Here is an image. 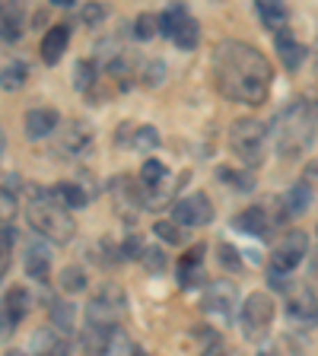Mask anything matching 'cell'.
I'll list each match as a JSON object with an SVG mask.
<instances>
[{
  "mask_svg": "<svg viewBox=\"0 0 318 356\" xmlns=\"http://www.w3.org/2000/svg\"><path fill=\"white\" fill-rule=\"evenodd\" d=\"M210 74H214V86L223 96L242 105L267 102L271 80H274V70H271L264 54L255 44L236 42V38H226L216 44Z\"/></svg>",
  "mask_w": 318,
  "mask_h": 356,
  "instance_id": "6da1fadb",
  "label": "cell"
},
{
  "mask_svg": "<svg viewBox=\"0 0 318 356\" xmlns=\"http://www.w3.org/2000/svg\"><path fill=\"white\" fill-rule=\"evenodd\" d=\"M315 131H318V105L305 96L287 102L271 121V140H274L277 156H283V159L303 156L315 140Z\"/></svg>",
  "mask_w": 318,
  "mask_h": 356,
  "instance_id": "7a4b0ae2",
  "label": "cell"
},
{
  "mask_svg": "<svg viewBox=\"0 0 318 356\" xmlns=\"http://www.w3.org/2000/svg\"><path fill=\"white\" fill-rule=\"evenodd\" d=\"M26 216H29V226L38 232V238H48V242L64 245L77 232V222L70 216V210L54 197V191H45V188H35L32 204L26 207Z\"/></svg>",
  "mask_w": 318,
  "mask_h": 356,
  "instance_id": "3957f363",
  "label": "cell"
},
{
  "mask_svg": "<svg viewBox=\"0 0 318 356\" xmlns=\"http://www.w3.org/2000/svg\"><path fill=\"white\" fill-rule=\"evenodd\" d=\"M271 127L258 118H236L230 127V149L232 156H239V163L248 169H258L264 163V147Z\"/></svg>",
  "mask_w": 318,
  "mask_h": 356,
  "instance_id": "277c9868",
  "label": "cell"
},
{
  "mask_svg": "<svg viewBox=\"0 0 318 356\" xmlns=\"http://www.w3.org/2000/svg\"><path fill=\"white\" fill-rule=\"evenodd\" d=\"M125 315V293L115 283L102 286L86 305V325L89 327H115V321Z\"/></svg>",
  "mask_w": 318,
  "mask_h": 356,
  "instance_id": "5b68a950",
  "label": "cell"
},
{
  "mask_svg": "<svg viewBox=\"0 0 318 356\" xmlns=\"http://www.w3.org/2000/svg\"><path fill=\"white\" fill-rule=\"evenodd\" d=\"M305 252H309V238H305V232H299V229L283 232V236L277 238L271 258H267L271 274H277V277L289 274V270H293V267H296L299 261L305 258Z\"/></svg>",
  "mask_w": 318,
  "mask_h": 356,
  "instance_id": "8992f818",
  "label": "cell"
},
{
  "mask_svg": "<svg viewBox=\"0 0 318 356\" xmlns=\"http://www.w3.org/2000/svg\"><path fill=\"white\" fill-rule=\"evenodd\" d=\"M239 321H242L248 337L264 334L267 327H271V321H274V299L267 296L264 289L248 293V296L242 299V309H239Z\"/></svg>",
  "mask_w": 318,
  "mask_h": 356,
  "instance_id": "52a82bcc",
  "label": "cell"
},
{
  "mask_svg": "<svg viewBox=\"0 0 318 356\" xmlns=\"http://www.w3.org/2000/svg\"><path fill=\"white\" fill-rule=\"evenodd\" d=\"M86 353L89 356H131V337L125 327H89L86 325Z\"/></svg>",
  "mask_w": 318,
  "mask_h": 356,
  "instance_id": "ba28073f",
  "label": "cell"
},
{
  "mask_svg": "<svg viewBox=\"0 0 318 356\" xmlns=\"http://www.w3.org/2000/svg\"><path fill=\"white\" fill-rule=\"evenodd\" d=\"M172 216H175L178 226H207L214 220V207H210V197L204 191H194L188 197H178L172 204Z\"/></svg>",
  "mask_w": 318,
  "mask_h": 356,
  "instance_id": "9c48e42d",
  "label": "cell"
},
{
  "mask_svg": "<svg viewBox=\"0 0 318 356\" xmlns=\"http://www.w3.org/2000/svg\"><path fill=\"white\" fill-rule=\"evenodd\" d=\"M200 309L207 315H216V318H232V309H242L236 296V286L226 280H216L204 289V299H200Z\"/></svg>",
  "mask_w": 318,
  "mask_h": 356,
  "instance_id": "30bf717a",
  "label": "cell"
},
{
  "mask_svg": "<svg viewBox=\"0 0 318 356\" xmlns=\"http://www.w3.org/2000/svg\"><path fill=\"white\" fill-rule=\"evenodd\" d=\"M61 124V115L48 105H38V108H29L26 111V118H22V127H26V137L29 140H42L48 134H54Z\"/></svg>",
  "mask_w": 318,
  "mask_h": 356,
  "instance_id": "8fae6325",
  "label": "cell"
},
{
  "mask_svg": "<svg viewBox=\"0 0 318 356\" xmlns=\"http://www.w3.org/2000/svg\"><path fill=\"white\" fill-rule=\"evenodd\" d=\"M232 226L248 232V236H258V238H267L274 232V220H271V213H267L264 207H245L242 213L232 216Z\"/></svg>",
  "mask_w": 318,
  "mask_h": 356,
  "instance_id": "7c38bea8",
  "label": "cell"
},
{
  "mask_svg": "<svg viewBox=\"0 0 318 356\" xmlns=\"http://www.w3.org/2000/svg\"><path fill=\"white\" fill-rule=\"evenodd\" d=\"M29 309H32V299L26 289L22 286L7 289V296H3V334L13 331V327L29 315Z\"/></svg>",
  "mask_w": 318,
  "mask_h": 356,
  "instance_id": "4fadbf2b",
  "label": "cell"
},
{
  "mask_svg": "<svg viewBox=\"0 0 318 356\" xmlns=\"http://www.w3.org/2000/svg\"><path fill=\"white\" fill-rule=\"evenodd\" d=\"M89 143H93V127L80 118L67 121L64 131H61V149H67L70 156H80L89 149Z\"/></svg>",
  "mask_w": 318,
  "mask_h": 356,
  "instance_id": "5bb4252c",
  "label": "cell"
},
{
  "mask_svg": "<svg viewBox=\"0 0 318 356\" xmlns=\"http://www.w3.org/2000/svg\"><path fill=\"white\" fill-rule=\"evenodd\" d=\"M274 48H277V54H280V64L287 67V70H299V67H303V60H305V44L299 42V38L293 35L289 29L277 32Z\"/></svg>",
  "mask_w": 318,
  "mask_h": 356,
  "instance_id": "9a60e30c",
  "label": "cell"
},
{
  "mask_svg": "<svg viewBox=\"0 0 318 356\" xmlns=\"http://www.w3.org/2000/svg\"><path fill=\"white\" fill-rule=\"evenodd\" d=\"M67 44H70V26H64V22L51 26L42 38V60L45 64H58L61 54L67 51Z\"/></svg>",
  "mask_w": 318,
  "mask_h": 356,
  "instance_id": "2e32d148",
  "label": "cell"
},
{
  "mask_svg": "<svg viewBox=\"0 0 318 356\" xmlns=\"http://www.w3.org/2000/svg\"><path fill=\"white\" fill-rule=\"evenodd\" d=\"M280 204H283V216H303L312 207V188L305 181H296L293 188L283 191Z\"/></svg>",
  "mask_w": 318,
  "mask_h": 356,
  "instance_id": "e0dca14e",
  "label": "cell"
},
{
  "mask_svg": "<svg viewBox=\"0 0 318 356\" xmlns=\"http://www.w3.org/2000/svg\"><path fill=\"white\" fill-rule=\"evenodd\" d=\"M289 318H299V321H309L318 315V299L312 296V289L309 286H296L293 293H289Z\"/></svg>",
  "mask_w": 318,
  "mask_h": 356,
  "instance_id": "ac0fdd59",
  "label": "cell"
},
{
  "mask_svg": "<svg viewBox=\"0 0 318 356\" xmlns=\"http://www.w3.org/2000/svg\"><path fill=\"white\" fill-rule=\"evenodd\" d=\"M48 264H51L48 245L35 238V242L26 248V274H29L32 280H45V277H48Z\"/></svg>",
  "mask_w": 318,
  "mask_h": 356,
  "instance_id": "d6986e66",
  "label": "cell"
},
{
  "mask_svg": "<svg viewBox=\"0 0 318 356\" xmlns=\"http://www.w3.org/2000/svg\"><path fill=\"white\" fill-rule=\"evenodd\" d=\"M258 16H261V22H264V29H271L274 35L287 29V7H283V3H277V0L258 3Z\"/></svg>",
  "mask_w": 318,
  "mask_h": 356,
  "instance_id": "ffe728a7",
  "label": "cell"
},
{
  "mask_svg": "<svg viewBox=\"0 0 318 356\" xmlns=\"http://www.w3.org/2000/svg\"><path fill=\"white\" fill-rule=\"evenodd\" d=\"M188 10H185V3H172V7H166L163 13H159V32H163L166 38H175V32H178V26L188 19Z\"/></svg>",
  "mask_w": 318,
  "mask_h": 356,
  "instance_id": "44dd1931",
  "label": "cell"
},
{
  "mask_svg": "<svg viewBox=\"0 0 318 356\" xmlns=\"http://www.w3.org/2000/svg\"><path fill=\"white\" fill-rule=\"evenodd\" d=\"M54 197H58L67 210H80V207H86L89 194L83 191L80 185H74V181H61V185L54 188Z\"/></svg>",
  "mask_w": 318,
  "mask_h": 356,
  "instance_id": "7402d4cb",
  "label": "cell"
},
{
  "mask_svg": "<svg viewBox=\"0 0 318 356\" xmlns=\"http://www.w3.org/2000/svg\"><path fill=\"white\" fill-rule=\"evenodd\" d=\"M166 178H169V172H166V165L159 163V159H147V163L141 165V188H147V191L163 188Z\"/></svg>",
  "mask_w": 318,
  "mask_h": 356,
  "instance_id": "603a6c76",
  "label": "cell"
},
{
  "mask_svg": "<svg viewBox=\"0 0 318 356\" xmlns=\"http://www.w3.org/2000/svg\"><path fill=\"white\" fill-rule=\"evenodd\" d=\"M172 42H175L182 51H191V48H198V42H200L198 19H194V16H188V19L178 26V32H175V38H172Z\"/></svg>",
  "mask_w": 318,
  "mask_h": 356,
  "instance_id": "cb8c5ba5",
  "label": "cell"
},
{
  "mask_svg": "<svg viewBox=\"0 0 318 356\" xmlns=\"http://www.w3.org/2000/svg\"><path fill=\"white\" fill-rule=\"evenodd\" d=\"M61 289H64V293H83V289H86V270L77 264L64 267V270H61Z\"/></svg>",
  "mask_w": 318,
  "mask_h": 356,
  "instance_id": "d4e9b609",
  "label": "cell"
},
{
  "mask_svg": "<svg viewBox=\"0 0 318 356\" xmlns=\"http://www.w3.org/2000/svg\"><path fill=\"white\" fill-rule=\"evenodd\" d=\"M22 35V10L3 7V42H16Z\"/></svg>",
  "mask_w": 318,
  "mask_h": 356,
  "instance_id": "484cf974",
  "label": "cell"
},
{
  "mask_svg": "<svg viewBox=\"0 0 318 356\" xmlns=\"http://www.w3.org/2000/svg\"><path fill=\"white\" fill-rule=\"evenodd\" d=\"M216 175L226 178L236 191H252V188H255L252 172H239V169H230V165H220V169H216Z\"/></svg>",
  "mask_w": 318,
  "mask_h": 356,
  "instance_id": "4316f807",
  "label": "cell"
},
{
  "mask_svg": "<svg viewBox=\"0 0 318 356\" xmlns=\"http://www.w3.org/2000/svg\"><path fill=\"white\" fill-rule=\"evenodd\" d=\"M178 283H182V289H191V286H200V283H207V277H204V267L178 261Z\"/></svg>",
  "mask_w": 318,
  "mask_h": 356,
  "instance_id": "83f0119b",
  "label": "cell"
},
{
  "mask_svg": "<svg viewBox=\"0 0 318 356\" xmlns=\"http://www.w3.org/2000/svg\"><path fill=\"white\" fill-rule=\"evenodd\" d=\"M22 83H26V64H22V60H7V64H3V89L13 92Z\"/></svg>",
  "mask_w": 318,
  "mask_h": 356,
  "instance_id": "f1b7e54d",
  "label": "cell"
},
{
  "mask_svg": "<svg viewBox=\"0 0 318 356\" xmlns=\"http://www.w3.org/2000/svg\"><path fill=\"white\" fill-rule=\"evenodd\" d=\"M156 26H159V16H150V13H141L134 19V35L141 38V42H150L156 35Z\"/></svg>",
  "mask_w": 318,
  "mask_h": 356,
  "instance_id": "f546056e",
  "label": "cell"
},
{
  "mask_svg": "<svg viewBox=\"0 0 318 356\" xmlns=\"http://www.w3.org/2000/svg\"><path fill=\"white\" fill-rule=\"evenodd\" d=\"M51 321L67 334L70 327H74V305L70 302H54L51 305Z\"/></svg>",
  "mask_w": 318,
  "mask_h": 356,
  "instance_id": "4dcf8cb0",
  "label": "cell"
},
{
  "mask_svg": "<svg viewBox=\"0 0 318 356\" xmlns=\"http://www.w3.org/2000/svg\"><path fill=\"white\" fill-rule=\"evenodd\" d=\"M153 232H156L159 238H163L166 245H182V242H185V236H182V229H178V222H166V220H159V222L153 226Z\"/></svg>",
  "mask_w": 318,
  "mask_h": 356,
  "instance_id": "1f68e13d",
  "label": "cell"
},
{
  "mask_svg": "<svg viewBox=\"0 0 318 356\" xmlns=\"http://www.w3.org/2000/svg\"><path fill=\"white\" fill-rule=\"evenodd\" d=\"M134 147H137V149L159 147V134H156V127L153 124H141V127H137V134H134Z\"/></svg>",
  "mask_w": 318,
  "mask_h": 356,
  "instance_id": "d6a6232c",
  "label": "cell"
},
{
  "mask_svg": "<svg viewBox=\"0 0 318 356\" xmlns=\"http://www.w3.org/2000/svg\"><path fill=\"white\" fill-rule=\"evenodd\" d=\"M216 254H220V264L226 267V270H242V258H239V252L232 248L230 242L216 245Z\"/></svg>",
  "mask_w": 318,
  "mask_h": 356,
  "instance_id": "836d02e7",
  "label": "cell"
},
{
  "mask_svg": "<svg viewBox=\"0 0 318 356\" xmlns=\"http://www.w3.org/2000/svg\"><path fill=\"white\" fill-rule=\"evenodd\" d=\"M163 76H166V67L159 64V60H150V64L141 70L143 86H159V80H163Z\"/></svg>",
  "mask_w": 318,
  "mask_h": 356,
  "instance_id": "e575fe53",
  "label": "cell"
},
{
  "mask_svg": "<svg viewBox=\"0 0 318 356\" xmlns=\"http://www.w3.org/2000/svg\"><path fill=\"white\" fill-rule=\"evenodd\" d=\"M93 76H96V67L89 64V60H80V64H77V89L86 92V89L93 86Z\"/></svg>",
  "mask_w": 318,
  "mask_h": 356,
  "instance_id": "d590c367",
  "label": "cell"
},
{
  "mask_svg": "<svg viewBox=\"0 0 318 356\" xmlns=\"http://www.w3.org/2000/svg\"><path fill=\"white\" fill-rule=\"evenodd\" d=\"M141 261H143V267H147V270H153V274L166 270V258H163V252H159V248H147Z\"/></svg>",
  "mask_w": 318,
  "mask_h": 356,
  "instance_id": "8d00e7d4",
  "label": "cell"
},
{
  "mask_svg": "<svg viewBox=\"0 0 318 356\" xmlns=\"http://www.w3.org/2000/svg\"><path fill=\"white\" fill-rule=\"evenodd\" d=\"M102 16H105V10L99 7V3H86V7L80 10V19L86 22L89 29H93V26H99V22H102Z\"/></svg>",
  "mask_w": 318,
  "mask_h": 356,
  "instance_id": "74e56055",
  "label": "cell"
},
{
  "mask_svg": "<svg viewBox=\"0 0 318 356\" xmlns=\"http://www.w3.org/2000/svg\"><path fill=\"white\" fill-rule=\"evenodd\" d=\"M147 252L141 242V236H127L125 245H121V258H141V254Z\"/></svg>",
  "mask_w": 318,
  "mask_h": 356,
  "instance_id": "f35d334b",
  "label": "cell"
},
{
  "mask_svg": "<svg viewBox=\"0 0 318 356\" xmlns=\"http://www.w3.org/2000/svg\"><path fill=\"white\" fill-rule=\"evenodd\" d=\"M13 242H16V229L10 222H3V270L10 264V252H13Z\"/></svg>",
  "mask_w": 318,
  "mask_h": 356,
  "instance_id": "ab89813d",
  "label": "cell"
},
{
  "mask_svg": "<svg viewBox=\"0 0 318 356\" xmlns=\"http://www.w3.org/2000/svg\"><path fill=\"white\" fill-rule=\"evenodd\" d=\"M200 254H204V245L198 242V245H194V248H191V252H188L182 261H185V264H200Z\"/></svg>",
  "mask_w": 318,
  "mask_h": 356,
  "instance_id": "60d3db41",
  "label": "cell"
},
{
  "mask_svg": "<svg viewBox=\"0 0 318 356\" xmlns=\"http://www.w3.org/2000/svg\"><path fill=\"white\" fill-rule=\"evenodd\" d=\"M7 356H22V353H16V350H10V353Z\"/></svg>",
  "mask_w": 318,
  "mask_h": 356,
  "instance_id": "b9f144b4",
  "label": "cell"
}]
</instances>
